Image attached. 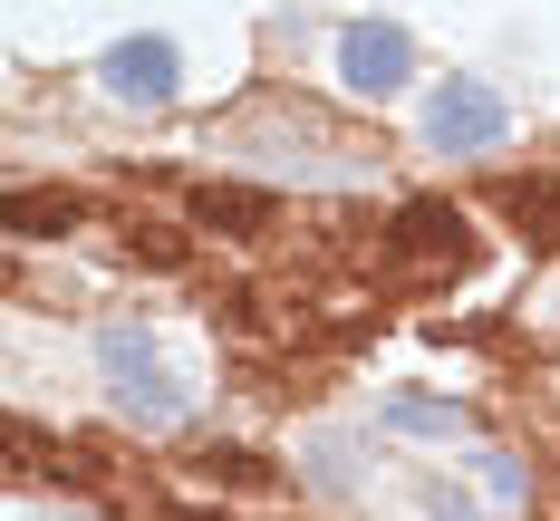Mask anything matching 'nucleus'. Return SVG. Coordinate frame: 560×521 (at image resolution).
<instances>
[{
    "instance_id": "nucleus-1",
    "label": "nucleus",
    "mask_w": 560,
    "mask_h": 521,
    "mask_svg": "<svg viewBox=\"0 0 560 521\" xmlns=\"http://www.w3.org/2000/svg\"><path fill=\"white\" fill-rule=\"evenodd\" d=\"M97 377H107V405L126 415V425H145V435L184 415V387H174L165 347L145 339L136 319H107V329H97Z\"/></svg>"
},
{
    "instance_id": "nucleus-2",
    "label": "nucleus",
    "mask_w": 560,
    "mask_h": 521,
    "mask_svg": "<svg viewBox=\"0 0 560 521\" xmlns=\"http://www.w3.org/2000/svg\"><path fill=\"white\" fill-rule=\"evenodd\" d=\"M425 135H435L445 155H493V145L512 135L503 87H483V78H445V87H435V107H425Z\"/></svg>"
},
{
    "instance_id": "nucleus-3",
    "label": "nucleus",
    "mask_w": 560,
    "mask_h": 521,
    "mask_svg": "<svg viewBox=\"0 0 560 521\" xmlns=\"http://www.w3.org/2000/svg\"><path fill=\"white\" fill-rule=\"evenodd\" d=\"M338 78H348L358 97H396V87L416 78V39H406L396 20H348V29H338Z\"/></svg>"
},
{
    "instance_id": "nucleus-4",
    "label": "nucleus",
    "mask_w": 560,
    "mask_h": 521,
    "mask_svg": "<svg viewBox=\"0 0 560 521\" xmlns=\"http://www.w3.org/2000/svg\"><path fill=\"white\" fill-rule=\"evenodd\" d=\"M97 78H107L116 107H165L174 78H184V49H174V39H116V49L97 58Z\"/></svg>"
},
{
    "instance_id": "nucleus-5",
    "label": "nucleus",
    "mask_w": 560,
    "mask_h": 521,
    "mask_svg": "<svg viewBox=\"0 0 560 521\" xmlns=\"http://www.w3.org/2000/svg\"><path fill=\"white\" fill-rule=\"evenodd\" d=\"M396 251L406 261H464V213L454 203H406L396 213Z\"/></svg>"
},
{
    "instance_id": "nucleus-6",
    "label": "nucleus",
    "mask_w": 560,
    "mask_h": 521,
    "mask_svg": "<svg viewBox=\"0 0 560 521\" xmlns=\"http://www.w3.org/2000/svg\"><path fill=\"white\" fill-rule=\"evenodd\" d=\"M377 425H387V435H425V445H454L474 415H464L454 396H416V387H406V396H387V415H377Z\"/></svg>"
},
{
    "instance_id": "nucleus-7",
    "label": "nucleus",
    "mask_w": 560,
    "mask_h": 521,
    "mask_svg": "<svg viewBox=\"0 0 560 521\" xmlns=\"http://www.w3.org/2000/svg\"><path fill=\"white\" fill-rule=\"evenodd\" d=\"M0 223L30 232V241H49V232H78V193H39V183H20V193L0 203Z\"/></svg>"
},
{
    "instance_id": "nucleus-8",
    "label": "nucleus",
    "mask_w": 560,
    "mask_h": 521,
    "mask_svg": "<svg viewBox=\"0 0 560 521\" xmlns=\"http://www.w3.org/2000/svg\"><path fill=\"white\" fill-rule=\"evenodd\" d=\"M512 223H532V241H560V183H512Z\"/></svg>"
},
{
    "instance_id": "nucleus-9",
    "label": "nucleus",
    "mask_w": 560,
    "mask_h": 521,
    "mask_svg": "<svg viewBox=\"0 0 560 521\" xmlns=\"http://www.w3.org/2000/svg\"><path fill=\"white\" fill-rule=\"evenodd\" d=\"M194 213H203V223H261L271 203H261V193H242V183H203V193H194Z\"/></svg>"
},
{
    "instance_id": "nucleus-10",
    "label": "nucleus",
    "mask_w": 560,
    "mask_h": 521,
    "mask_svg": "<svg viewBox=\"0 0 560 521\" xmlns=\"http://www.w3.org/2000/svg\"><path fill=\"white\" fill-rule=\"evenodd\" d=\"M483 502H493V493H464V483H445V473L425 483V512L435 521H483Z\"/></svg>"
},
{
    "instance_id": "nucleus-11",
    "label": "nucleus",
    "mask_w": 560,
    "mask_h": 521,
    "mask_svg": "<svg viewBox=\"0 0 560 521\" xmlns=\"http://www.w3.org/2000/svg\"><path fill=\"white\" fill-rule=\"evenodd\" d=\"M483 493H493V502H522V493H532V473H522V454H483Z\"/></svg>"
},
{
    "instance_id": "nucleus-12",
    "label": "nucleus",
    "mask_w": 560,
    "mask_h": 521,
    "mask_svg": "<svg viewBox=\"0 0 560 521\" xmlns=\"http://www.w3.org/2000/svg\"><path fill=\"white\" fill-rule=\"evenodd\" d=\"M174 521H223V512H174Z\"/></svg>"
}]
</instances>
